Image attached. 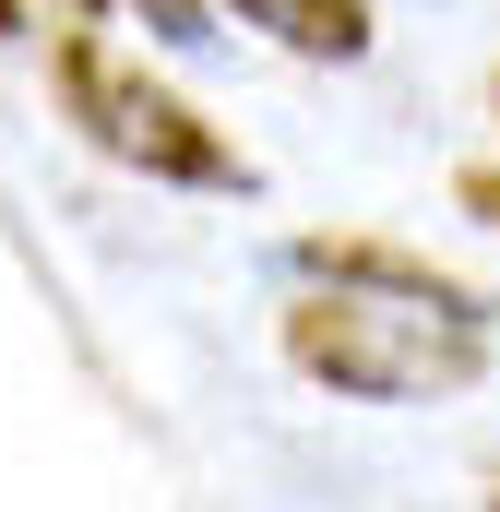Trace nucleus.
<instances>
[{
	"label": "nucleus",
	"mask_w": 500,
	"mask_h": 512,
	"mask_svg": "<svg viewBox=\"0 0 500 512\" xmlns=\"http://www.w3.org/2000/svg\"><path fill=\"white\" fill-rule=\"evenodd\" d=\"M310 298L286 310V358L358 405H441L489 370V298L381 239H298Z\"/></svg>",
	"instance_id": "1"
},
{
	"label": "nucleus",
	"mask_w": 500,
	"mask_h": 512,
	"mask_svg": "<svg viewBox=\"0 0 500 512\" xmlns=\"http://www.w3.org/2000/svg\"><path fill=\"white\" fill-rule=\"evenodd\" d=\"M143 12H155V36H179V48H191V36H215V24H203V0H143Z\"/></svg>",
	"instance_id": "5"
},
{
	"label": "nucleus",
	"mask_w": 500,
	"mask_h": 512,
	"mask_svg": "<svg viewBox=\"0 0 500 512\" xmlns=\"http://www.w3.org/2000/svg\"><path fill=\"white\" fill-rule=\"evenodd\" d=\"M60 108L84 120L96 155H120V167L167 179V191H250V155H239V143L203 120L191 96H167L155 72L108 60L96 36H60Z\"/></svg>",
	"instance_id": "2"
},
{
	"label": "nucleus",
	"mask_w": 500,
	"mask_h": 512,
	"mask_svg": "<svg viewBox=\"0 0 500 512\" xmlns=\"http://www.w3.org/2000/svg\"><path fill=\"white\" fill-rule=\"evenodd\" d=\"M465 203H477V215H500V167H477V179H465Z\"/></svg>",
	"instance_id": "6"
},
{
	"label": "nucleus",
	"mask_w": 500,
	"mask_h": 512,
	"mask_svg": "<svg viewBox=\"0 0 500 512\" xmlns=\"http://www.w3.org/2000/svg\"><path fill=\"white\" fill-rule=\"evenodd\" d=\"M239 24H262L274 48H298V60H358L370 48V12L358 0H227Z\"/></svg>",
	"instance_id": "3"
},
{
	"label": "nucleus",
	"mask_w": 500,
	"mask_h": 512,
	"mask_svg": "<svg viewBox=\"0 0 500 512\" xmlns=\"http://www.w3.org/2000/svg\"><path fill=\"white\" fill-rule=\"evenodd\" d=\"M108 0H0V24H24V36H84Z\"/></svg>",
	"instance_id": "4"
}]
</instances>
